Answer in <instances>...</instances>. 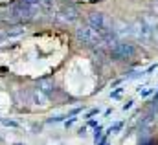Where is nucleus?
<instances>
[{
  "label": "nucleus",
  "instance_id": "nucleus-1",
  "mask_svg": "<svg viewBox=\"0 0 158 145\" xmlns=\"http://www.w3.org/2000/svg\"><path fill=\"white\" fill-rule=\"evenodd\" d=\"M114 53H116L118 57H123V59H131V57L136 53V48H134L132 44H119Z\"/></svg>",
  "mask_w": 158,
  "mask_h": 145
},
{
  "label": "nucleus",
  "instance_id": "nucleus-2",
  "mask_svg": "<svg viewBox=\"0 0 158 145\" xmlns=\"http://www.w3.org/2000/svg\"><path fill=\"white\" fill-rule=\"evenodd\" d=\"M156 40H158V30H156Z\"/></svg>",
  "mask_w": 158,
  "mask_h": 145
},
{
  "label": "nucleus",
  "instance_id": "nucleus-3",
  "mask_svg": "<svg viewBox=\"0 0 158 145\" xmlns=\"http://www.w3.org/2000/svg\"><path fill=\"white\" fill-rule=\"evenodd\" d=\"M156 97H158V92H156Z\"/></svg>",
  "mask_w": 158,
  "mask_h": 145
}]
</instances>
